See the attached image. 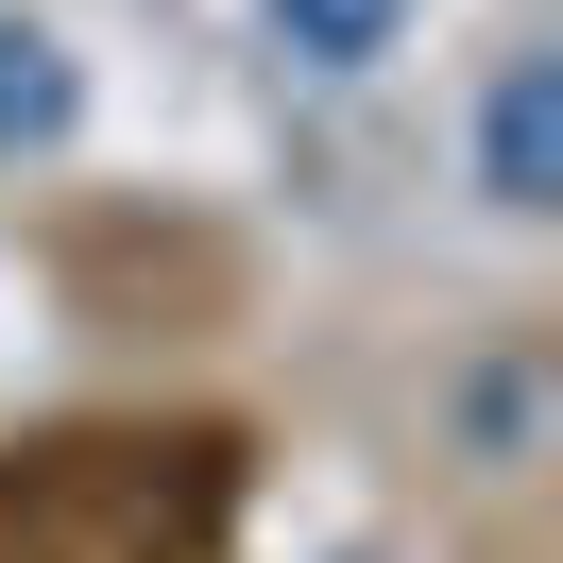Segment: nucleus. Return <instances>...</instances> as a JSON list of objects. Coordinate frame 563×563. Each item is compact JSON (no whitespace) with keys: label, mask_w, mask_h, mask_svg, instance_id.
I'll return each mask as SVG.
<instances>
[{"label":"nucleus","mask_w":563,"mask_h":563,"mask_svg":"<svg viewBox=\"0 0 563 563\" xmlns=\"http://www.w3.org/2000/svg\"><path fill=\"white\" fill-rule=\"evenodd\" d=\"M478 188H495V206H563V69H547V52L495 69V103H478Z\"/></svg>","instance_id":"nucleus-1"},{"label":"nucleus","mask_w":563,"mask_h":563,"mask_svg":"<svg viewBox=\"0 0 563 563\" xmlns=\"http://www.w3.org/2000/svg\"><path fill=\"white\" fill-rule=\"evenodd\" d=\"M274 18V52H308V69H358V52L410 35V0H256Z\"/></svg>","instance_id":"nucleus-2"},{"label":"nucleus","mask_w":563,"mask_h":563,"mask_svg":"<svg viewBox=\"0 0 563 563\" xmlns=\"http://www.w3.org/2000/svg\"><path fill=\"white\" fill-rule=\"evenodd\" d=\"M18 137H69V69H52V35H0V154Z\"/></svg>","instance_id":"nucleus-3"}]
</instances>
